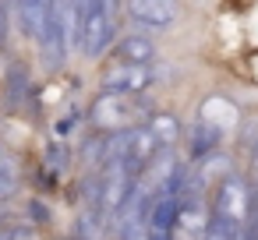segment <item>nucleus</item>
I'll return each mask as SVG.
<instances>
[{
	"label": "nucleus",
	"instance_id": "f257e3e1",
	"mask_svg": "<svg viewBox=\"0 0 258 240\" xmlns=\"http://www.w3.org/2000/svg\"><path fill=\"white\" fill-rule=\"evenodd\" d=\"M254 205V191H247V184L230 173L226 180H219L216 187V208H212V219H223L230 229H244L247 222V208Z\"/></svg>",
	"mask_w": 258,
	"mask_h": 240
},
{
	"label": "nucleus",
	"instance_id": "f03ea898",
	"mask_svg": "<svg viewBox=\"0 0 258 240\" xmlns=\"http://www.w3.org/2000/svg\"><path fill=\"white\" fill-rule=\"evenodd\" d=\"M89 120H92L99 131L127 134V131H135L138 110H135V103H127L124 96L103 92V96H96V99H92V106H89Z\"/></svg>",
	"mask_w": 258,
	"mask_h": 240
},
{
	"label": "nucleus",
	"instance_id": "7ed1b4c3",
	"mask_svg": "<svg viewBox=\"0 0 258 240\" xmlns=\"http://www.w3.org/2000/svg\"><path fill=\"white\" fill-rule=\"evenodd\" d=\"M152 82H156V67L152 64H113V67H106L99 74L103 92H113V96H138Z\"/></svg>",
	"mask_w": 258,
	"mask_h": 240
},
{
	"label": "nucleus",
	"instance_id": "20e7f679",
	"mask_svg": "<svg viewBox=\"0 0 258 240\" xmlns=\"http://www.w3.org/2000/svg\"><path fill=\"white\" fill-rule=\"evenodd\" d=\"M177 11H180L177 0H127V15L138 25H149V29L173 25L177 22Z\"/></svg>",
	"mask_w": 258,
	"mask_h": 240
},
{
	"label": "nucleus",
	"instance_id": "39448f33",
	"mask_svg": "<svg viewBox=\"0 0 258 240\" xmlns=\"http://www.w3.org/2000/svg\"><path fill=\"white\" fill-rule=\"evenodd\" d=\"M180 201L184 198H177V194H156L149 205V233H177Z\"/></svg>",
	"mask_w": 258,
	"mask_h": 240
},
{
	"label": "nucleus",
	"instance_id": "423d86ee",
	"mask_svg": "<svg viewBox=\"0 0 258 240\" xmlns=\"http://www.w3.org/2000/svg\"><path fill=\"white\" fill-rule=\"evenodd\" d=\"M219 141H223V131H219V124H212V120H198L195 124V131H191V141H187V155L202 166L205 159H212L216 152H219Z\"/></svg>",
	"mask_w": 258,
	"mask_h": 240
},
{
	"label": "nucleus",
	"instance_id": "0eeeda50",
	"mask_svg": "<svg viewBox=\"0 0 258 240\" xmlns=\"http://www.w3.org/2000/svg\"><path fill=\"white\" fill-rule=\"evenodd\" d=\"M50 4L53 0H18V29H22V36L39 43L46 15H50Z\"/></svg>",
	"mask_w": 258,
	"mask_h": 240
},
{
	"label": "nucleus",
	"instance_id": "6e6552de",
	"mask_svg": "<svg viewBox=\"0 0 258 240\" xmlns=\"http://www.w3.org/2000/svg\"><path fill=\"white\" fill-rule=\"evenodd\" d=\"M152 53H156V46H152V39H145L142 32H131V36H124V39L117 43L120 64H149Z\"/></svg>",
	"mask_w": 258,
	"mask_h": 240
},
{
	"label": "nucleus",
	"instance_id": "1a4fd4ad",
	"mask_svg": "<svg viewBox=\"0 0 258 240\" xmlns=\"http://www.w3.org/2000/svg\"><path fill=\"white\" fill-rule=\"evenodd\" d=\"M149 131L156 134L159 145H173V141L180 138V120H177L173 113H152V117H149Z\"/></svg>",
	"mask_w": 258,
	"mask_h": 240
},
{
	"label": "nucleus",
	"instance_id": "9d476101",
	"mask_svg": "<svg viewBox=\"0 0 258 240\" xmlns=\"http://www.w3.org/2000/svg\"><path fill=\"white\" fill-rule=\"evenodd\" d=\"M8 89H11V99L25 96V89H29V74H25L22 64H11V67H8Z\"/></svg>",
	"mask_w": 258,
	"mask_h": 240
},
{
	"label": "nucleus",
	"instance_id": "9b49d317",
	"mask_svg": "<svg viewBox=\"0 0 258 240\" xmlns=\"http://www.w3.org/2000/svg\"><path fill=\"white\" fill-rule=\"evenodd\" d=\"M4 233H8V240H32V236H36L32 226H22V222H8Z\"/></svg>",
	"mask_w": 258,
	"mask_h": 240
},
{
	"label": "nucleus",
	"instance_id": "f8f14e48",
	"mask_svg": "<svg viewBox=\"0 0 258 240\" xmlns=\"http://www.w3.org/2000/svg\"><path fill=\"white\" fill-rule=\"evenodd\" d=\"M230 233H233V229H230L223 219H212V226H209V233H205L202 240H230Z\"/></svg>",
	"mask_w": 258,
	"mask_h": 240
},
{
	"label": "nucleus",
	"instance_id": "ddd939ff",
	"mask_svg": "<svg viewBox=\"0 0 258 240\" xmlns=\"http://www.w3.org/2000/svg\"><path fill=\"white\" fill-rule=\"evenodd\" d=\"M8 36H11V22H8V8L0 4V50H8Z\"/></svg>",
	"mask_w": 258,
	"mask_h": 240
},
{
	"label": "nucleus",
	"instance_id": "4468645a",
	"mask_svg": "<svg viewBox=\"0 0 258 240\" xmlns=\"http://www.w3.org/2000/svg\"><path fill=\"white\" fill-rule=\"evenodd\" d=\"M15 191H18V180H15V177H0V201L11 198Z\"/></svg>",
	"mask_w": 258,
	"mask_h": 240
},
{
	"label": "nucleus",
	"instance_id": "2eb2a0df",
	"mask_svg": "<svg viewBox=\"0 0 258 240\" xmlns=\"http://www.w3.org/2000/svg\"><path fill=\"white\" fill-rule=\"evenodd\" d=\"M230 240H251V233H247V229H233Z\"/></svg>",
	"mask_w": 258,
	"mask_h": 240
}]
</instances>
